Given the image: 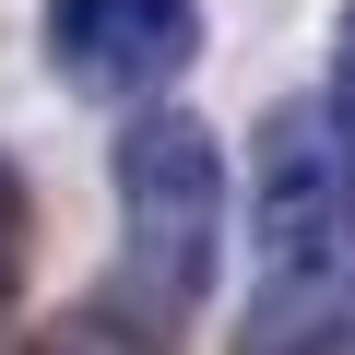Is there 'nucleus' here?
I'll return each mask as SVG.
<instances>
[{
  "mask_svg": "<svg viewBox=\"0 0 355 355\" xmlns=\"http://www.w3.org/2000/svg\"><path fill=\"white\" fill-rule=\"evenodd\" d=\"M24 249H36V202H24V166L0 154V331H12V296H24Z\"/></svg>",
  "mask_w": 355,
  "mask_h": 355,
  "instance_id": "20e7f679",
  "label": "nucleus"
},
{
  "mask_svg": "<svg viewBox=\"0 0 355 355\" xmlns=\"http://www.w3.org/2000/svg\"><path fill=\"white\" fill-rule=\"evenodd\" d=\"M36 36H48V83L60 95L142 119V107H178V83H190L202 0H48Z\"/></svg>",
  "mask_w": 355,
  "mask_h": 355,
  "instance_id": "7ed1b4c3",
  "label": "nucleus"
},
{
  "mask_svg": "<svg viewBox=\"0 0 355 355\" xmlns=\"http://www.w3.org/2000/svg\"><path fill=\"white\" fill-rule=\"evenodd\" d=\"M107 190H119V249L95 284V331L119 355H178L202 331L214 284H225V237H237V166L190 107H142L119 119L107 154Z\"/></svg>",
  "mask_w": 355,
  "mask_h": 355,
  "instance_id": "f257e3e1",
  "label": "nucleus"
},
{
  "mask_svg": "<svg viewBox=\"0 0 355 355\" xmlns=\"http://www.w3.org/2000/svg\"><path fill=\"white\" fill-rule=\"evenodd\" d=\"M237 355H355V130L284 95L249 130V331Z\"/></svg>",
  "mask_w": 355,
  "mask_h": 355,
  "instance_id": "f03ea898",
  "label": "nucleus"
},
{
  "mask_svg": "<svg viewBox=\"0 0 355 355\" xmlns=\"http://www.w3.org/2000/svg\"><path fill=\"white\" fill-rule=\"evenodd\" d=\"M320 95H331V119L355 130V0L331 12V71H320Z\"/></svg>",
  "mask_w": 355,
  "mask_h": 355,
  "instance_id": "39448f33",
  "label": "nucleus"
}]
</instances>
